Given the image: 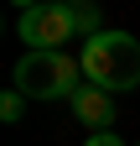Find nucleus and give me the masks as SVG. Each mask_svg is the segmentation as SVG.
<instances>
[{
    "label": "nucleus",
    "mask_w": 140,
    "mask_h": 146,
    "mask_svg": "<svg viewBox=\"0 0 140 146\" xmlns=\"http://www.w3.org/2000/svg\"><path fill=\"white\" fill-rule=\"evenodd\" d=\"M78 63H83V78L99 84V89H109V94L140 89V42L130 31H109L104 26L99 36H83Z\"/></svg>",
    "instance_id": "obj_1"
},
{
    "label": "nucleus",
    "mask_w": 140,
    "mask_h": 146,
    "mask_svg": "<svg viewBox=\"0 0 140 146\" xmlns=\"http://www.w3.org/2000/svg\"><path fill=\"white\" fill-rule=\"evenodd\" d=\"M10 84L26 99L47 104V99H73L78 84H88V78H83V63L67 58V52H21L10 68Z\"/></svg>",
    "instance_id": "obj_2"
},
{
    "label": "nucleus",
    "mask_w": 140,
    "mask_h": 146,
    "mask_svg": "<svg viewBox=\"0 0 140 146\" xmlns=\"http://www.w3.org/2000/svg\"><path fill=\"white\" fill-rule=\"evenodd\" d=\"M16 31H21L26 52H62V42H73V36H78V21H73V5L42 0V5L21 11Z\"/></svg>",
    "instance_id": "obj_3"
},
{
    "label": "nucleus",
    "mask_w": 140,
    "mask_h": 146,
    "mask_svg": "<svg viewBox=\"0 0 140 146\" xmlns=\"http://www.w3.org/2000/svg\"><path fill=\"white\" fill-rule=\"evenodd\" d=\"M73 104V120L88 125V131H114V94L99 84H78V94L67 99Z\"/></svg>",
    "instance_id": "obj_4"
},
{
    "label": "nucleus",
    "mask_w": 140,
    "mask_h": 146,
    "mask_svg": "<svg viewBox=\"0 0 140 146\" xmlns=\"http://www.w3.org/2000/svg\"><path fill=\"white\" fill-rule=\"evenodd\" d=\"M26 115V94H21V89H5V94H0V120H5V125H16V120H21Z\"/></svg>",
    "instance_id": "obj_5"
},
{
    "label": "nucleus",
    "mask_w": 140,
    "mask_h": 146,
    "mask_svg": "<svg viewBox=\"0 0 140 146\" xmlns=\"http://www.w3.org/2000/svg\"><path fill=\"white\" fill-rule=\"evenodd\" d=\"M73 21H78V36H99V5L94 0H83V5H73Z\"/></svg>",
    "instance_id": "obj_6"
},
{
    "label": "nucleus",
    "mask_w": 140,
    "mask_h": 146,
    "mask_svg": "<svg viewBox=\"0 0 140 146\" xmlns=\"http://www.w3.org/2000/svg\"><path fill=\"white\" fill-rule=\"evenodd\" d=\"M83 146H125V141H119V131H88Z\"/></svg>",
    "instance_id": "obj_7"
},
{
    "label": "nucleus",
    "mask_w": 140,
    "mask_h": 146,
    "mask_svg": "<svg viewBox=\"0 0 140 146\" xmlns=\"http://www.w3.org/2000/svg\"><path fill=\"white\" fill-rule=\"evenodd\" d=\"M10 5H16V11H31V5H42V0H10Z\"/></svg>",
    "instance_id": "obj_8"
},
{
    "label": "nucleus",
    "mask_w": 140,
    "mask_h": 146,
    "mask_svg": "<svg viewBox=\"0 0 140 146\" xmlns=\"http://www.w3.org/2000/svg\"><path fill=\"white\" fill-rule=\"evenodd\" d=\"M57 5H83V0H57Z\"/></svg>",
    "instance_id": "obj_9"
},
{
    "label": "nucleus",
    "mask_w": 140,
    "mask_h": 146,
    "mask_svg": "<svg viewBox=\"0 0 140 146\" xmlns=\"http://www.w3.org/2000/svg\"><path fill=\"white\" fill-rule=\"evenodd\" d=\"M135 146H140V141H135Z\"/></svg>",
    "instance_id": "obj_10"
}]
</instances>
